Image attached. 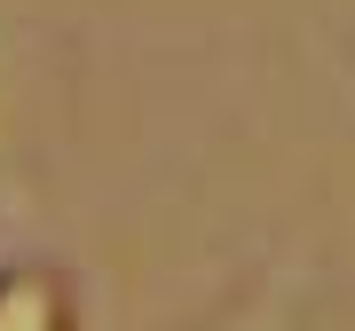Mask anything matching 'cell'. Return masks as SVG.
Returning <instances> with one entry per match:
<instances>
[{
	"instance_id": "cell-1",
	"label": "cell",
	"mask_w": 355,
	"mask_h": 331,
	"mask_svg": "<svg viewBox=\"0 0 355 331\" xmlns=\"http://www.w3.org/2000/svg\"><path fill=\"white\" fill-rule=\"evenodd\" d=\"M0 331H79L71 276L48 260H8L0 268Z\"/></svg>"
},
{
	"instance_id": "cell-2",
	"label": "cell",
	"mask_w": 355,
	"mask_h": 331,
	"mask_svg": "<svg viewBox=\"0 0 355 331\" xmlns=\"http://www.w3.org/2000/svg\"><path fill=\"white\" fill-rule=\"evenodd\" d=\"M198 331H308L300 300L284 292V284H245L237 300L221 307V316H205Z\"/></svg>"
},
{
	"instance_id": "cell-3",
	"label": "cell",
	"mask_w": 355,
	"mask_h": 331,
	"mask_svg": "<svg viewBox=\"0 0 355 331\" xmlns=\"http://www.w3.org/2000/svg\"><path fill=\"white\" fill-rule=\"evenodd\" d=\"M0 134H8V95H0Z\"/></svg>"
}]
</instances>
